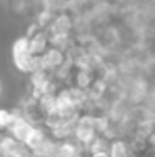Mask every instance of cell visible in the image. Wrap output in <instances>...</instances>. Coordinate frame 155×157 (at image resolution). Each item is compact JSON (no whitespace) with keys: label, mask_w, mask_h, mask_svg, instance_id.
Wrapping results in <instances>:
<instances>
[{"label":"cell","mask_w":155,"mask_h":157,"mask_svg":"<svg viewBox=\"0 0 155 157\" xmlns=\"http://www.w3.org/2000/svg\"><path fill=\"white\" fill-rule=\"evenodd\" d=\"M10 55H12V63L20 74H28L40 70V59L39 55H32L30 47H28V37L27 35H18L12 42L10 47Z\"/></svg>","instance_id":"obj_1"},{"label":"cell","mask_w":155,"mask_h":157,"mask_svg":"<svg viewBox=\"0 0 155 157\" xmlns=\"http://www.w3.org/2000/svg\"><path fill=\"white\" fill-rule=\"evenodd\" d=\"M39 59H40V69L54 74L58 67L65 63V60H67V54H65V50H62V48H57V47L50 45L42 55H39Z\"/></svg>","instance_id":"obj_2"},{"label":"cell","mask_w":155,"mask_h":157,"mask_svg":"<svg viewBox=\"0 0 155 157\" xmlns=\"http://www.w3.org/2000/svg\"><path fill=\"white\" fill-rule=\"evenodd\" d=\"M13 110H15V117H13V121H12V124H10L9 130H7V134H10V136H12L13 139H17L18 142H25L28 137V134L34 129V124H30L27 119L22 117L17 112L15 107H13Z\"/></svg>","instance_id":"obj_3"},{"label":"cell","mask_w":155,"mask_h":157,"mask_svg":"<svg viewBox=\"0 0 155 157\" xmlns=\"http://www.w3.org/2000/svg\"><path fill=\"white\" fill-rule=\"evenodd\" d=\"M28 37V47H30L32 55H42L47 48L50 47V37L47 29H39Z\"/></svg>","instance_id":"obj_4"},{"label":"cell","mask_w":155,"mask_h":157,"mask_svg":"<svg viewBox=\"0 0 155 157\" xmlns=\"http://www.w3.org/2000/svg\"><path fill=\"white\" fill-rule=\"evenodd\" d=\"M95 77H97V72L90 69H77L73 70V77H72V85L73 87L83 89V90H88L90 85L94 84Z\"/></svg>","instance_id":"obj_5"},{"label":"cell","mask_w":155,"mask_h":157,"mask_svg":"<svg viewBox=\"0 0 155 157\" xmlns=\"http://www.w3.org/2000/svg\"><path fill=\"white\" fill-rule=\"evenodd\" d=\"M107 154H109V157H132L134 155L130 145H128V140L122 139V137H115V139L110 140Z\"/></svg>","instance_id":"obj_6"},{"label":"cell","mask_w":155,"mask_h":157,"mask_svg":"<svg viewBox=\"0 0 155 157\" xmlns=\"http://www.w3.org/2000/svg\"><path fill=\"white\" fill-rule=\"evenodd\" d=\"M15 117V110L9 107H0V134H5Z\"/></svg>","instance_id":"obj_7"},{"label":"cell","mask_w":155,"mask_h":157,"mask_svg":"<svg viewBox=\"0 0 155 157\" xmlns=\"http://www.w3.org/2000/svg\"><path fill=\"white\" fill-rule=\"evenodd\" d=\"M88 157H109L107 152H95V154H90Z\"/></svg>","instance_id":"obj_8"},{"label":"cell","mask_w":155,"mask_h":157,"mask_svg":"<svg viewBox=\"0 0 155 157\" xmlns=\"http://www.w3.org/2000/svg\"><path fill=\"white\" fill-rule=\"evenodd\" d=\"M0 92H2V85H0Z\"/></svg>","instance_id":"obj_9"}]
</instances>
